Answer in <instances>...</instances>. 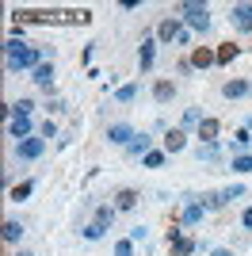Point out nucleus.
Returning <instances> with one entry per match:
<instances>
[{"instance_id": "473e14b6", "label": "nucleus", "mask_w": 252, "mask_h": 256, "mask_svg": "<svg viewBox=\"0 0 252 256\" xmlns=\"http://www.w3.org/2000/svg\"><path fill=\"white\" fill-rule=\"evenodd\" d=\"M146 237H149L146 226H134V230H130V241H134V245H138V241H146Z\"/></svg>"}, {"instance_id": "f03ea898", "label": "nucleus", "mask_w": 252, "mask_h": 256, "mask_svg": "<svg viewBox=\"0 0 252 256\" xmlns=\"http://www.w3.org/2000/svg\"><path fill=\"white\" fill-rule=\"evenodd\" d=\"M180 16L188 20L191 31H210V8L206 4H180Z\"/></svg>"}, {"instance_id": "4468645a", "label": "nucleus", "mask_w": 252, "mask_h": 256, "mask_svg": "<svg viewBox=\"0 0 252 256\" xmlns=\"http://www.w3.org/2000/svg\"><path fill=\"white\" fill-rule=\"evenodd\" d=\"M138 199H142V195H138L134 188H122V192L115 195V210H134V206H138Z\"/></svg>"}, {"instance_id": "f704fd0d", "label": "nucleus", "mask_w": 252, "mask_h": 256, "mask_svg": "<svg viewBox=\"0 0 252 256\" xmlns=\"http://www.w3.org/2000/svg\"><path fill=\"white\" fill-rule=\"evenodd\" d=\"M210 256H233V252H230V248H214Z\"/></svg>"}, {"instance_id": "423d86ee", "label": "nucleus", "mask_w": 252, "mask_h": 256, "mask_svg": "<svg viewBox=\"0 0 252 256\" xmlns=\"http://www.w3.org/2000/svg\"><path fill=\"white\" fill-rule=\"evenodd\" d=\"M168 248H172V256H191L195 252V241H191L188 234H180V230H172V234H168Z\"/></svg>"}, {"instance_id": "aec40b11", "label": "nucleus", "mask_w": 252, "mask_h": 256, "mask_svg": "<svg viewBox=\"0 0 252 256\" xmlns=\"http://www.w3.org/2000/svg\"><path fill=\"white\" fill-rule=\"evenodd\" d=\"M115 203H100V206H96V218H92V222H100V226H111V222H115Z\"/></svg>"}, {"instance_id": "dca6fc26", "label": "nucleus", "mask_w": 252, "mask_h": 256, "mask_svg": "<svg viewBox=\"0 0 252 256\" xmlns=\"http://www.w3.org/2000/svg\"><path fill=\"white\" fill-rule=\"evenodd\" d=\"M0 237H4V245H16V241L23 237V222L8 218V222H4V230H0Z\"/></svg>"}, {"instance_id": "bb28decb", "label": "nucleus", "mask_w": 252, "mask_h": 256, "mask_svg": "<svg viewBox=\"0 0 252 256\" xmlns=\"http://www.w3.org/2000/svg\"><path fill=\"white\" fill-rule=\"evenodd\" d=\"M248 142H252L248 126H244V130H237V134H233V150H237V157H241V150H248Z\"/></svg>"}, {"instance_id": "412c9836", "label": "nucleus", "mask_w": 252, "mask_h": 256, "mask_svg": "<svg viewBox=\"0 0 252 256\" xmlns=\"http://www.w3.org/2000/svg\"><path fill=\"white\" fill-rule=\"evenodd\" d=\"M31 192H34V180H23V184H16V188H12V203H23V199H27Z\"/></svg>"}, {"instance_id": "5701e85b", "label": "nucleus", "mask_w": 252, "mask_h": 256, "mask_svg": "<svg viewBox=\"0 0 252 256\" xmlns=\"http://www.w3.org/2000/svg\"><path fill=\"white\" fill-rule=\"evenodd\" d=\"M202 206H206V210H222V206H226V195H222V192L202 195Z\"/></svg>"}, {"instance_id": "a878e982", "label": "nucleus", "mask_w": 252, "mask_h": 256, "mask_svg": "<svg viewBox=\"0 0 252 256\" xmlns=\"http://www.w3.org/2000/svg\"><path fill=\"white\" fill-rule=\"evenodd\" d=\"M222 157V146L218 142H210V146H199V160H218Z\"/></svg>"}, {"instance_id": "0eeeda50", "label": "nucleus", "mask_w": 252, "mask_h": 256, "mask_svg": "<svg viewBox=\"0 0 252 256\" xmlns=\"http://www.w3.org/2000/svg\"><path fill=\"white\" fill-rule=\"evenodd\" d=\"M8 134H12V138H16V142L31 138V134H34V130H31V115H16V118H12V122H8Z\"/></svg>"}, {"instance_id": "1a4fd4ad", "label": "nucleus", "mask_w": 252, "mask_h": 256, "mask_svg": "<svg viewBox=\"0 0 252 256\" xmlns=\"http://www.w3.org/2000/svg\"><path fill=\"white\" fill-rule=\"evenodd\" d=\"M180 31H184V27H180L176 20H160V27H157V42H176Z\"/></svg>"}, {"instance_id": "f257e3e1", "label": "nucleus", "mask_w": 252, "mask_h": 256, "mask_svg": "<svg viewBox=\"0 0 252 256\" xmlns=\"http://www.w3.org/2000/svg\"><path fill=\"white\" fill-rule=\"evenodd\" d=\"M4 54H8V69H12V73H16V69H31V73H34V69H38V65L46 62L38 46H27V42L20 38V34H12V38H8Z\"/></svg>"}, {"instance_id": "6ab92c4d", "label": "nucleus", "mask_w": 252, "mask_h": 256, "mask_svg": "<svg viewBox=\"0 0 252 256\" xmlns=\"http://www.w3.org/2000/svg\"><path fill=\"white\" fill-rule=\"evenodd\" d=\"M172 96H176V84H172V80H157V84H153V100H157V104H168Z\"/></svg>"}, {"instance_id": "9b49d317", "label": "nucleus", "mask_w": 252, "mask_h": 256, "mask_svg": "<svg viewBox=\"0 0 252 256\" xmlns=\"http://www.w3.org/2000/svg\"><path fill=\"white\" fill-rule=\"evenodd\" d=\"M188 146V130H168L164 134V153H180Z\"/></svg>"}, {"instance_id": "2f4dec72", "label": "nucleus", "mask_w": 252, "mask_h": 256, "mask_svg": "<svg viewBox=\"0 0 252 256\" xmlns=\"http://www.w3.org/2000/svg\"><path fill=\"white\" fill-rule=\"evenodd\" d=\"M222 195H226V203H230V199H241V195H244V188H241V184H233V188H226Z\"/></svg>"}, {"instance_id": "cd10ccee", "label": "nucleus", "mask_w": 252, "mask_h": 256, "mask_svg": "<svg viewBox=\"0 0 252 256\" xmlns=\"http://www.w3.org/2000/svg\"><path fill=\"white\" fill-rule=\"evenodd\" d=\"M233 58H237V46H222V50H214V62H218V65H230Z\"/></svg>"}, {"instance_id": "c756f323", "label": "nucleus", "mask_w": 252, "mask_h": 256, "mask_svg": "<svg viewBox=\"0 0 252 256\" xmlns=\"http://www.w3.org/2000/svg\"><path fill=\"white\" fill-rule=\"evenodd\" d=\"M233 172H241V176H244V172H252V157H248V153L233 157Z\"/></svg>"}, {"instance_id": "c85d7f7f", "label": "nucleus", "mask_w": 252, "mask_h": 256, "mask_svg": "<svg viewBox=\"0 0 252 256\" xmlns=\"http://www.w3.org/2000/svg\"><path fill=\"white\" fill-rule=\"evenodd\" d=\"M199 122H202V115L195 111V107H188V111H184V126H180V130H188V126H195V130H199Z\"/></svg>"}, {"instance_id": "7c9ffc66", "label": "nucleus", "mask_w": 252, "mask_h": 256, "mask_svg": "<svg viewBox=\"0 0 252 256\" xmlns=\"http://www.w3.org/2000/svg\"><path fill=\"white\" fill-rule=\"evenodd\" d=\"M115 256H134V241L126 237V241H115Z\"/></svg>"}, {"instance_id": "7ed1b4c3", "label": "nucleus", "mask_w": 252, "mask_h": 256, "mask_svg": "<svg viewBox=\"0 0 252 256\" xmlns=\"http://www.w3.org/2000/svg\"><path fill=\"white\" fill-rule=\"evenodd\" d=\"M42 153H46V138H42V134H31V138L16 142V157L20 160H38Z\"/></svg>"}, {"instance_id": "72a5a7b5", "label": "nucleus", "mask_w": 252, "mask_h": 256, "mask_svg": "<svg viewBox=\"0 0 252 256\" xmlns=\"http://www.w3.org/2000/svg\"><path fill=\"white\" fill-rule=\"evenodd\" d=\"M241 226H244V230H252V206H248V210L241 214Z\"/></svg>"}, {"instance_id": "39448f33", "label": "nucleus", "mask_w": 252, "mask_h": 256, "mask_svg": "<svg viewBox=\"0 0 252 256\" xmlns=\"http://www.w3.org/2000/svg\"><path fill=\"white\" fill-rule=\"evenodd\" d=\"M157 38H142V46H138V69L142 73H149L153 69V62H157Z\"/></svg>"}, {"instance_id": "b1692460", "label": "nucleus", "mask_w": 252, "mask_h": 256, "mask_svg": "<svg viewBox=\"0 0 252 256\" xmlns=\"http://www.w3.org/2000/svg\"><path fill=\"white\" fill-rule=\"evenodd\" d=\"M164 157H168L164 150H153V153H146V157H142V164H146V168H160V164H164Z\"/></svg>"}, {"instance_id": "4be33fe9", "label": "nucleus", "mask_w": 252, "mask_h": 256, "mask_svg": "<svg viewBox=\"0 0 252 256\" xmlns=\"http://www.w3.org/2000/svg\"><path fill=\"white\" fill-rule=\"evenodd\" d=\"M80 234H84V241H100V237L107 234V226H100V222H88V226L80 230Z\"/></svg>"}, {"instance_id": "393cba45", "label": "nucleus", "mask_w": 252, "mask_h": 256, "mask_svg": "<svg viewBox=\"0 0 252 256\" xmlns=\"http://www.w3.org/2000/svg\"><path fill=\"white\" fill-rule=\"evenodd\" d=\"M115 100H118V104H134V100H138V84H122L115 92Z\"/></svg>"}, {"instance_id": "a211bd4d", "label": "nucleus", "mask_w": 252, "mask_h": 256, "mask_svg": "<svg viewBox=\"0 0 252 256\" xmlns=\"http://www.w3.org/2000/svg\"><path fill=\"white\" fill-rule=\"evenodd\" d=\"M31 80H34L38 88H50V84H54V65H50V62H42L38 69L31 73Z\"/></svg>"}, {"instance_id": "9d476101", "label": "nucleus", "mask_w": 252, "mask_h": 256, "mask_svg": "<svg viewBox=\"0 0 252 256\" xmlns=\"http://www.w3.org/2000/svg\"><path fill=\"white\" fill-rule=\"evenodd\" d=\"M233 23L241 27V31H252V4H233Z\"/></svg>"}, {"instance_id": "c9c22d12", "label": "nucleus", "mask_w": 252, "mask_h": 256, "mask_svg": "<svg viewBox=\"0 0 252 256\" xmlns=\"http://www.w3.org/2000/svg\"><path fill=\"white\" fill-rule=\"evenodd\" d=\"M16 256H34V252H27V248H20V252H16Z\"/></svg>"}, {"instance_id": "2eb2a0df", "label": "nucleus", "mask_w": 252, "mask_h": 256, "mask_svg": "<svg viewBox=\"0 0 252 256\" xmlns=\"http://www.w3.org/2000/svg\"><path fill=\"white\" fill-rule=\"evenodd\" d=\"M202 214H206V206L195 203V199H188V206H184V226H199Z\"/></svg>"}, {"instance_id": "f3484780", "label": "nucleus", "mask_w": 252, "mask_h": 256, "mask_svg": "<svg viewBox=\"0 0 252 256\" xmlns=\"http://www.w3.org/2000/svg\"><path fill=\"white\" fill-rule=\"evenodd\" d=\"M206 65H218L214 62V50H206V46L191 50V69H206Z\"/></svg>"}, {"instance_id": "6e6552de", "label": "nucleus", "mask_w": 252, "mask_h": 256, "mask_svg": "<svg viewBox=\"0 0 252 256\" xmlns=\"http://www.w3.org/2000/svg\"><path fill=\"white\" fill-rule=\"evenodd\" d=\"M252 92V80H226L222 84V96L226 100H241V96H248Z\"/></svg>"}, {"instance_id": "20e7f679", "label": "nucleus", "mask_w": 252, "mask_h": 256, "mask_svg": "<svg viewBox=\"0 0 252 256\" xmlns=\"http://www.w3.org/2000/svg\"><path fill=\"white\" fill-rule=\"evenodd\" d=\"M138 134H134V126H130V122H111V126H107V142H111V146H130V142H134Z\"/></svg>"}, {"instance_id": "ddd939ff", "label": "nucleus", "mask_w": 252, "mask_h": 256, "mask_svg": "<svg viewBox=\"0 0 252 256\" xmlns=\"http://www.w3.org/2000/svg\"><path fill=\"white\" fill-rule=\"evenodd\" d=\"M218 130H222V122H218V118H202V122H199V138H202V146L218 142Z\"/></svg>"}, {"instance_id": "f8f14e48", "label": "nucleus", "mask_w": 252, "mask_h": 256, "mask_svg": "<svg viewBox=\"0 0 252 256\" xmlns=\"http://www.w3.org/2000/svg\"><path fill=\"white\" fill-rule=\"evenodd\" d=\"M126 153H130V157H146V153H153V138H149V134H138V138L126 146Z\"/></svg>"}]
</instances>
